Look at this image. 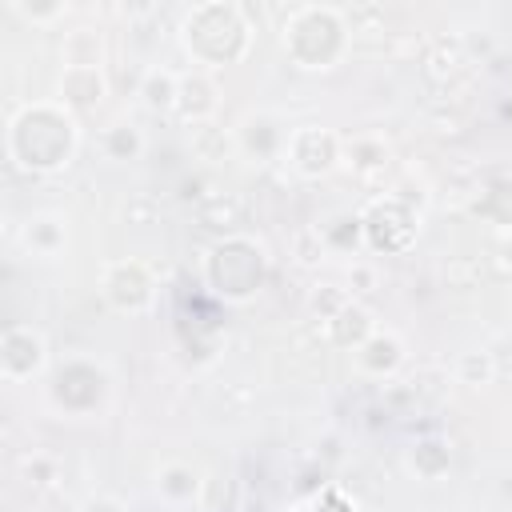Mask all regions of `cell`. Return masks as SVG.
<instances>
[{
  "instance_id": "obj_1",
  "label": "cell",
  "mask_w": 512,
  "mask_h": 512,
  "mask_svg": "<svg viewBox=\"0 0 512 512\" xmlns=\"http://www.w3.org/2000/svg\"><path fill=\"white\" fill-rule=\"evenodd\" d=\"M4 148L8 160L24 172L48 176L72 164L76 148H80V128H76V112H68L60 100H32L20 104L8 116V132H4Z\"/></svg>"
},
{
  "instance_id": "obj_2",
  "label": "cell",
  "mask_w": 512,
  "mask_h": 512,
  "mask_svg": "<svg viewBox=\"0 0 512 512\" xmlns=\"http://www.w3.org/2000/svg\"><path fill=\"white\" fill-rule=\"evenodd\" d=\"M180 44L184 52L204 68H228L248 56L252 48V24L240 4H196L180 20Z\"/></svg>"
},
{
  "instance_id": "obj_3",
  "label": "cell",
  "mask_w": 512,
  "mask_h": 512,
  "mask_svg": "<svg viewBox=\"0 0 512 512\" xmlns=\"http://www.w3.org/2000/svg\"><path fill=\"white\" fill-rule=\"evenodd\" d=\"M284 52L292 56L296 68L304 72H328L348 56V20L340 8L332 4H300L288 12L284 20V36H280Z\"/></svg>"
},
{
  "instance_id": "obj_4",
  "label": "cell",
  "mask_w": 512,
  "mask_h": 512,
  "mask_svg": "<svg viewBox=\"0 0 512 512\" xmlns=\"http://www.w3.org/2000/svg\"><path fill=\"white\" fill-rule=\"evenodd\" d=\"M268 272H272V260H268L264 244L252 236H224L204 256V284L212 296H220L228 304L252 300L268 284Z\"/></svg>"
},
{
  "instance_id": "obj_5",
  "label": "cell",
  "mask_w": 512,
  "mask_h": 512,
  "mask_svg": "<svg viewBox=\"0 0 512 512\" xmlns=\"http://www.w3.org/2000/svg\"><path fill=\"white\" fill-rule=\"evenodd\" d=\"M108 400V372L88 356H68L48 376V404L64 416H92Z\"/></svg>"
},
{
  "instance_id": "obj_6",
  "label": "cell",
  "mask_w": 512,
  "mask_h": 512,
  "mask_svg": "<svg viewBox=\"0 0 512 512\" xmlns=\"http://www.w3.org/2000/svg\"><path fill=\"white\" fill-rule=\"evenodd\" d=\"M100 296L124 316H140L156 304V272L140 256H116L100 268Z\"/></svg>"
},
{
  "instance_id": "obj_7",
  "label": "cell",
  "mask_w": 512,
  "mask_h": 512,
  "mask_svg": "<svg viewBox=\"0 0 512 512\" xmlns=\"http://www.w3.org/2000/svg\"><path fill=\"white\" fill-rule=\"evenodd\" d=\"M280 160L296 176L320 180V176H328L344 160V136L324 128V124H296V128H288V144H284Z\"/></svg>"
},
{
  "instance_id": "obj_8",
  "label": "cell",
  "mask_w": 512,
  "mask_h": 512,
  "mask_svg": "<svg viewBox=\"0 0 512 512\" xmlns=\"http://www.w3.org/2000/svg\"><path fill=\"white\" fill-rule=\"evenodd\" d=\"M48 372V336L36 324H8L0 332V376L24 384Z\"/></svg>"
},
{
  "instance_id": "obj_9",
  "label": "cell",
  "mask_w": 512,
  "mask_h": 512,
  "mask_svg": "<svg viewBox=\"0 0 512 512\" xmlns=\"http://www.w3.org/2000/svg\"><path fill=\"white\" fill-rule=\"evenodd\" d=\"M60 104L68 112H92L104 96H108V76L104 68H84V64H64L60 80H56Z\"/></svg>"
},
{
  "instance_id": "obj_10",
  "label": "cell",
  "mask_w": 512,
  "mask_h": 512,
  "mask_svg": "<svg viewBox=\"0 0 512 512\" xmlns=\"http://www.w3.org/2000/svg\"><path fill=\"white\" fill-rule=\"evenodd\" d=\"M404 356H408V352H404V340H400L396 332H388V328H376V332L352 352V364H356L360 376L384 380V376H396V372H400Z\"/></svg>"
},
{
  "instance_id": "obj_11",
  "label": "cell",
  "mask_w": 512,
  "mask_h": 512,
  "mask_svg": "<svg viewBox=\"0 0 512 512\" xmlns=\"http://www.w3.org/2000/svg\"><path fill=\"white\" fill-rule=\"evenodd\" d=\"M236 144H240V152H248L252 160H272V156H284L288 128H284L272 112H248V116L236 124Z\"/></svg>"
},
{
  "instance_id": "obj_12",
  "label": "cell",
  "mask_w": 512,
  "mask_h": 512,
  "mask_svg": "<svg viewBox=\"0 0 512 512\" xmlns=\"http://www.w3.org/2000/svg\"><path fill=\"white\" fill-rule=\"evenodd\" d=\"M204 472L188 460H168L156 468V496L172 508H188V504H200L204 496Z\"/></svg>"
},
{
  "instance_id": "obj_13",
  "label": "cell",
  "mask_w": 512,
  "mask_h": 512,
  "mask_svg": "<svg viewBox=\"0 0 512 512\" xmlns=\"http://www.w3.org/2000/svg\"><path fill=\"white\" fill-rule=\"evenodd\" d=\"M220 104V88L204 68H192L180 76V92H176V116L188 124H204Z\"/></svg>"
},
{
  "instance_id": "obj_14",
  "label": "cell",
  "mask_w": 512,
  "mask_h": 512,
  "mask_svg": "<svg viewBox=\"0 0 512 512\" xmlns=\"http://www.w3.org/2000/svg\"><path fill=\"white\" fill-rule=\"evenodd\" d=\"M324 332H328V340H332L336 348L356 352V348L376 332V320H372V312H368L360 300H344V304L324 320Z\"/></svg>"
},
{
  "instance_id": "obj_15",
  "label": "cell",
  "mask_w": 512,
  "mask_h": 512,
  "mask_svg": "<svg viewBox=\"0 0 512 512\" xmlns=\"http://www.w3.org/2000/svg\"><path fill=\"white\" fill-rule=\"evenodd\" d=\"M20 244H24L32 256H40V260L60 256L64 244H68V224H64V216H56V212H36V216H28L24 228H20Z\"/></svg>"
},
{
  "instance_id": "obj_16",
  "label": "cell",
  "mask_w": 512,
  "mask_h": 512,
  "mask_svg": "<svg viewBox=\"0 0 512 512\" xmlns=\"http://www.w3.org/2000/svg\"><path fill=\"white\" fill-rule=\"evenodd\" d=\"M392 148L384 136L376 132H360V136H344V160L340 164H352L360 176H372V172H384Z\"/></svg>"
},
{
  "instance_id": "obj_17",
  "label": "cell",
  "mask_w": 512,
  "mask_h": 512,
  "mask_svg": "<svg viewBox=\"0 0 512 512\" xmlns=\"http://www.w3.org/2000/svg\"><path fill=\"white\" fill-rule=\"evenodd\" d=\"M176 92H180V76L172 68H144L136 96L148 112H176Z\"/></svg>"
},
{
  "instance_id": "obj_18",
  "label": "cell",
  "mask_w": 512,
  "mask_h": 512,
  "mask_svg": "<svg viewBox=\"0 0 512 512\" xmlns=\"http://www.w3.org/2000/svg\"><path fill=\"white\" fill-rule=\"evenodd\" d=\"M100 148H104V156L116 160V164L140 160V152H144V132H140V124H132V120H112V124L100 132Z\"/></svg>"
},
{
  "instance_id": "obj_19",
  "label": "cell",
  "mask_w": 512,
  "mask_h": 512,
  "mask_svg": "<svg viewBox=\"0 0 512 512\" xmlns=\"http://www.w3.org/2000/svg\"><path fill=\"white\" fill-rule=\"evenodd\" d=\"M408 464H412V472H416L420 480H440V476L448 472V464H452V448H448V440H440V436H424V440L412 444Z\"/></svg>"
},
{
  "instance_id": "obj_20",
  "label": "cell",
  "mask_w": 512,
  "mask_h": 512,
  "mask_svg": "<svg viewBox=\"0 0 512 512\" xmlns=\"http://www.w3.org/2000/svg\"><path fill=\"white\" fill-rule=\"evenodd\" d=\"M64 64H84V68H104V40L96 28H72L60 40Z\"/></svg>"
},
{
  "instance_id": "obj_21",
  "label": "cell",
  "mask_w": 512,
  "mask_h": 512,
  "mask_svg": "<svg viewBox=\"0 0 512 512\" xmlns=\"http://www.w3.org/2000/svg\"><path fill=\"white\" fill-rule=\"evenodd\" d=\"M320 240H324L328 248H336V252L368 248V244H364V220H360V216H352V212H344V216H332V220L320 228Z\"/></svg>"
},
{
  "instance_id": "obj_22",
  "label": "cell",
  "mask_w": 512,
  "mask_h": 512,
  "mask_svg": "<svg viewBox=\"0 0 512 512\" xmlns=\"http://www.w3.org/2000/svg\"><path fill=\"white\" fill-rule=\"evenodd\" d=\"M492 372H496V368H492V356H488V352H464V356L456 360V380H460V384H472V388H476V384H488Z\"/></svg>"
},
{
  "instance_id": "obj_23",
  "label": "cell",
  "mask_w": 512,
  "mask_h": 512,
  "mask_svg": "<svg viewBox=\"0 0 512 512\" xmlns=\"http://www.w3.org/2000/svg\"><path fill=\"white\" fill-rule=\"evenodd\" d=\"M8 8H12L20 20H32V24H52V20H60V16L68 12L64 4H44V8H36V4H24V0H12Z\"/></svg>"
},
{
  "instance_id": "obj_24",
  "label": "cell",
  "mask_w": 512,
  "mask_h": 512,
  "mask_svg": "<svg viewBox=\"0 0 512 512\" xmlns=\"http://www.w3.org/2000/svg\"><path fill=\"white\" fill-rule=\"evenodd\" d=\"M72 512H128L124 508V500H116V496H104V492H96V496H84Z\"/></svg>"
}]
</instances>
